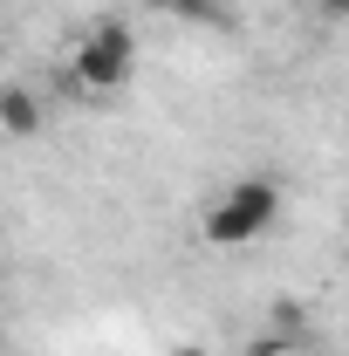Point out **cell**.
Returning a JSON list of instances; mask_svg holds the SVG:
<instances>
[{
  "label": "cell",
  "instance_id": "6da1fadb",
  "mask_svg": "<svg viewBox=\"0 0 349 356\" xmlns=\"http://www.w3.org/2000/svg\"><path fill=\"white\" fill-rule=\"evenodd\" d=\"M131 76H137V35H131V21H124V14H103L83 42H76L69 83H76V89H96V96H110V89H124Z\"/></svg>",
  "mask_w": 349,
  "mask_h": 356
},
{
  "label": "cell",
  "instance_id": "7a4b0ae2",
  "mask_svg": "<svg viewBox=\"0 0 349 356\" xmlns=\"http://www.w3.org/2000/svg\"><path fill=\"white\" fill-rule=\"evenodd\" d=\"M274 213H281V185L274 178H233L219 192V206L206 213V240L213 247H247V240H261L274 226Z\"/></svg>",
  "mask_w": 349,
  "mask_h": 356
},
{
  "label": "cell",
  "instance_id": "3957f363",
  "mask_svg": "<svg viewBox=\"0 0 349 356\" xmlns=\"http://www.w3.org/2000/svg\"><path fill=\"white\" fill-rule=\"evenodd\" d=\"M0 131L7 137H35L42 131V96L21 83H0Z\"/></svg>",
  "mask_w": 349,
  "mask_h": 356
},
{
  "label": "cell",
  "instance_id": "277c9868",
  "mask_svg": "<svg viewBox=\"0 0 349 356\" xmlns=\"http://www.w3.org/2000/svg\"><path fill=\"white\" fill-rule=\"evenodd\" d=\"M151 7H165L178 21H219V0H151Z\"/></svg>",
  "mask_w": 349,
  "mask_h": 356
},
{
  "label": "cell",
  "instance_id": "5b68a950",
  "mask_svg": "<svg viewBox=\"0 0 349 356\" xmlns=\"http://www.w3.org/2000/svg\"><path fill=\"white\" fill-rule=\"evenodd\" d=\"M315 7H322V14H349V0H315Z\"/></svg>",
  "mask_w": 349,
  "mask_h": 356
},
{
  "label": "cell",
  "instance_id": "8992f818",
  "mask_svg": "<svg viewBox=\"0 0 349 356\" xmlns=\"http://www.w3.org/2000/svg\"><path fill=\"white\" fill-rule=\"evenodd\" d=\"M178 356H206V350H178Z\"/></svg>",
  "mask_w": 349,
  "mask_h": 356
}]
</instances>
